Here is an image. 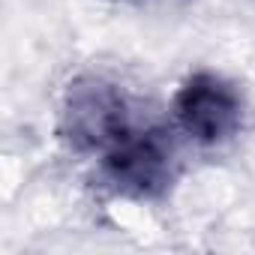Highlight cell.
<instances>
[{
    "instance_id": "cell-1",
    "label": "cell",
    "mask_w": 255,
    "mask_h": 255,
    "mask_svg": "<svg viewBox=\"0 0 255 255\" xmlns=\"http://www.w3.org/2000/svg\"><path fill=\"white\" fill-rule=\"evenodd\" d=\"M132 126L129 96L111 78L87 72L66 84L60 102V135L75 153L99 156Z\"/></svg>"
},
{
    "instance_id": "cell-2",
    "label": "cell",
    "mask_w": 255,
    "mask_h": 255,
    "mask_svg": "<svg viewBox=\"0 0 255 255\" xmlns=\"http://www.w3.org/2000/svg\"><path fill=\"white\" fill-rule=\"evenodd\" d=\"M102 183L132 201H156L177 180V153L156 126H132L105 153H99Z\"/></svg>"
},
{
    "instance_id": "cell-3",
    "label": "cell",
    "mask_w": 255,
    "mask_h": 255,
    "mask_svg": "<svg viewBox=\"0 0 255 255\" xmlns=\"http://www.w3.org/2000/svg\"><path fill=\"white\" fill-rule=\"evenodd\" d=\"M171 117L189 141L201 147H216L231 141L240 132L243 96L219 72L201 69V72H192L174 90Z\"/></svg>"
}]
</instances>
